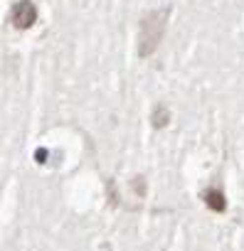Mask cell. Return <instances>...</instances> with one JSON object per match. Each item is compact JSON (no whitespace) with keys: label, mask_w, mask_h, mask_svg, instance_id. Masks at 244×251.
I'll return each mask as SVG.
<instances>
[{"label":"cell","mask_w":244,"mask_h":251,"mask_svg":"<svg viewBox=\"0 0 244 251\" xmlns=\"http://www.w3.org/2000/svg\"><path fill=\"white\" fill-rule=\"evenodd\" d=\"M168 15H170V8H158L141 18V25H138V57L141 59L151 57L158 50V45L163 42V35L168 27Z\"/></svg>","instance_id":"cell-1"},{"label":"cell","mask_w":244,"mask_h":251,"mask_svg":"<svg viewBox=\"0 0 244 251\" xmlns=\"http://www.w3.org/2000/svg\"><path fill=\"white\" fill-rule=\"evenodd\" d=\"M10 23L18 30H30L37 23V8L32 0H18L10 10Z\"/></svg>","instance_id":"cell-2"},{"label":"cell","mask_w":244,"mask_h":251,"mask_svg":"<svg viewBox=\"0 0 244 251\" xmlns=\"http://www.w3.org/2000/svg\"><path fill=\"white\" fill-rule=\"evenodd\" d=\"M202 200H205V204H207L212 212H224V209H227V200H224L222 190H217V187H210V190L202 195Z\"/></svg>","instance_id":"cell-3"},{"label":"cell","mask_w":244,"mask_h":251,"mask_svg":"<svg viewBox=\"0 0 244 251\" xmlns=\"http://www.w3.org/2000/svg\"><path fill=\"white\" fill-rule=\"evenodd\" d=\"M168 118H170V113H168L163 106H158L156 113H153V126H156V128H163V126L168 123Z\"/></svg>","instance_id":"cell-4"}]
</instances>
